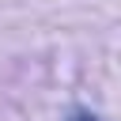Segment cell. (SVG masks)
Returning a JSON list of instances; mask_svg holds the SVG:
<instances>
[{"mask_svg": "<svg viewBox=\"0 0 121 121\" xmlns=\"http://www.w3.org/2000/svg\"><path fill=\"white\" fill-rule=\"evenodd\" d=\"M64 121H102V117H98L95 110H87V106H76V110H72Z\"/></svg>", "mask_w": 121, "mask_h": 121, "instance_id": "cell-1", "label": "cell"}]
</instances>
